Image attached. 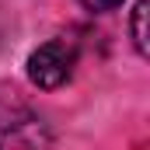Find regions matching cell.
Masks as SVG:
<instances>
[{
    "label": "cell",
    "instance_id": "1",
    "mask_svg": "<svg viewBox=\"0 0 150 150\" xmlns=\"http://www.w3.org/2000/svg\"><path fill=\"white\" fill-rule=\"evenodd\" d=\"M74 67H77V45L70 38H52V42H42L28 56V80L35 87L52 91L74 77Z\"/></svg>",
    "mask_w": 150,
    "mask_h": 150
},
{
    "label": "cell",
    "instance_id": "2",
    "mask_svg": "<svg viewBox=\"0 0 150 150\" xmlns=\"http://www.w3.org/2000/svg\"><path fill=\"white\" fill-rule=\"evenodd\" d=\"M143 18H147V0H136L133 7V45L140 56H147V32H143Z\"/></svg>",
    "mask_w": 150,
    "mask_h": 150
},
{
    "label": "cell",
    "instance_id": "3",
    "mask_svg": "<svg viewBox=\"0 0 150 150\" xmlns=\"http://www.w3.org/2000/svg\"><path fill=\"white\" fill-rule=\"evenodd\" d=\"M80 4H84L87 11H94V14H101V11H115V7H119L122 0H80Z\"/></svg>",
    "mask_w": 150,
    "mask_h": 150
}]
</instances>
